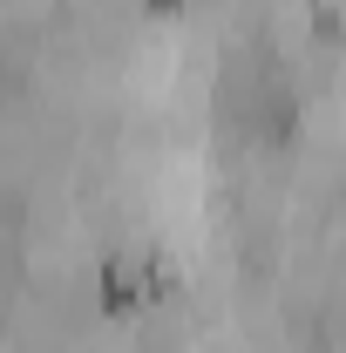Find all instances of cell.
Instances as JSON below:
<instances>
[{"mask_svg": "<svg viewBox=\"0 0 346 353\" xmlns=\"http://www.w3.org/2000/svg\"><path fill=\"white\" fill-rule=\"evenodd\" d=\"M150 7H176V0H150Z\"/></svg>", "mask_w": 346, "mask_h": 353, "instance_id": "2", "label": "cell"}, {"mask_svg": "<svg viewBox=\"0 0 346 353\" xmlns=\"http://www.w3.org/2000/svg\"><path fill=\"white\" fill-rule=\"evenodd\" d=\"M136 299H143V272H136L130 259H109V265H102V306H109V312H130Z\"/></svg>", "mask_w": 346, "mask_h": 353, "instance_id": "1", "label": "cell"}]
</instances>
